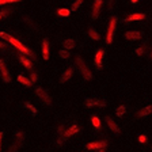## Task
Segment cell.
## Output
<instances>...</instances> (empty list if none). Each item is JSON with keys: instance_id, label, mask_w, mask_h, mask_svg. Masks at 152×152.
I'll return each mask as SVG.
<instances>
[{"instance_id": "cell-1", "label": "cell", "mask_w": 152, "mask_h": 152, "mask_svg": "<svg viewBox=\"0 0 152 152\" xmlns=\"http://www.w3.org/2000/svg\"><path fill=\"white\" fill-rule=\"evenodd\" d=\"M0 38H1L3 41H6V42H8V44H11L14 48H16V49L19 50V53L25 54V56H27V57H33V60L35 58L34 53H33V52L30 50L27 46H25V45H23L20 41H18L16 38H14L11 34H8V33H4V31H0Z\"/></svg>"}, {"instance_id": "cell-2", "label": "cell", "mask_w": 152, "mask_h": 152, "mask_svg": "<svg viewBox=\"0 0 152 152\" xmlns=\"http://www.w3.org/2000/svg\"><path fill=\"white\" fill-rule=\"evenodd\" d=\"M75 64L77 65V68H79L80 72H82L83 79H84V80H91V79H92V73H91V71H90L88 66L86 65V63L83 61L82 57H76Z\"/></svg>"}, {"instance_id": "cell-3", "label": "cell", "mask_w": 152, "mask_h": 152, "mask_svg": "<svg viewBox=\"0 0 152 152\" xmlns=\"http://www.w3.org/2000/svg\"><path fill=\"white\" fill-rule=\"evenodd\" d=\"M115 26H117V18H115V16H111L110 20H109L107 33H106V44H109V45L113 42L114 31H115Z\"/></svg>"}, {"instance_id": "cell-4", "label": "cell", "mask_w": 152, "mask_h": 152, "mask_svg": "<svg viewBox=\"0 0 152 152\" xmlns=\"http://www.w3.org/2000/svg\"><path fill=\"white\" fill-rule=\"evenodd\" d=\"M84 104L87 109H91L94 106H98V107H106V101H103L102 98H86L84 101Z\"/></svg>"}, {"instance_id": "cell-5", "label": "cell", "mask_w": 152, "mask_h": 152, "mask_svg": "<svg viewBox=\"0 0 152 152\" xmlns=\"http://www.w3.org/2000/svg\"><path fill=\"white\" fill-rule=\"evenodd\" d=\"M35 94L45 104H52V98L50 95L48 94L46 90H44V87H35Z\"/></svg>"}, {"instance_id": "cell-6", "label": "cell", "mask_w": 152, "mask_h": 152, "mask_svg": "<svg viewBox=\"0 0 152 152\" xmlns=\"http://www.w3.org/2000/svg\"><path fill=\"white\" fill-rule=\"evenodd\" d=\"M0 75H1V77H3V82L4 83H10V82H11V76H10L8 68H7L4 60H1V58H0Z\"/></svg>"}, {"instance_id": "cell-7", "label": "cell", "mask_w": 152, "mask_h": 152, "mask_svg": "<svg viewBox=\"0 0 152 152\" xmlns=\"http://www.w3.org/2000/svg\"><path fill=\"white\" fill-rule=\"evenodd\" d=\"M102 6H103V1H102V0H94L92 10H91V18L92 19H98L99 14H101Z\"/></svg>"}, {"instance_id": "cell-8", "label": "cell", "mask_w": 152, "mask_h": 152, "mask_svg": "<svg viewBox=\"0 0 152 152\" xmlns=\"http://www.w3.org/2000/svg\"><path fill=\"white\" fill-rule=\"evenodd\" d=\"M104 121H106V124H107L109 129H110L111 132L115 133V134H120V133H121V129H120V126H118V124L115 122L113 118H111V117H106V118H104Z\"/></svg>"}, {"instance_id": "cell-9", "label": "cell", "mask_w": 152, "mask_h": 152, "mask_svg": "<svg viewBox=\"0 0 152 152\" xmlns=\"http://www.w3.org/2000/svg\"><path fill=\"white\" fill-rule=\"evenodd\" d=\"M107 145V142L104 141V140H101V141H92V142H88L87 144V149L90 151H98L101 148H106Z\"/></svg>"}, {"instance_id": "cell-10", "label": "cell", "mask_w": 152, "mask_h": 152, "mask_svg": "<svg viewBox=\"0 0 152 152\" xmlns=\"http://www.w3.org/2000/svg\"><path fill=\"white\" fill-rule=\"evenodd\" d=\"M103 54H104V50L103 49H98L96 53H95V57H94V64L98 69H102V61H103Z\"/></svg>"}, {"instance_id": "cell-11", "label": "cell", "mask_w": 152, "mask_h": 152, "mask_svg": "<svg viewBox=\"0 0 152 152\" xmlns=\"http://www.w3.org/2000/svg\"><path fill=\"white\" fill-rule=\"evenodd\" d=\"M144 19H145V14L134 12V14H132V15L126 16V18L124 19V23H130V22H133V20H144Z\"/></svg>"}, {"instance_id": "cell-12", "label": "cell", "mask_w": 152, "mask_h": 152, "mask_svg": "<svg viewBox=\"0 0 152 152\" xmlns=\"http://www.w3.org/2000/svg\"><path fill=\"white\" fill-rule=\"evenodd\" d=\"M141 31H137V30H129L125 33V38L129 41H139V39H141Z\"/></svg>"}, {"instance_id": "cell-13", "label": "cell", "mask_w": 152, "mask_h": 152, "mask_svg": "<svg viewBox=\"0 0 152 152\" xmlns=\"http://www.w3.org/2000/svg\"><path fill=\"white\" fill-rule=\"evenodd\" d=\"M18 60L22 63V65L25 66L26 69H28V71L33 69V64H31V61H30V58H28L27 56H25V54H22V53H19L18 54Z\"/></svg>"}, {"instance_id": "cell-14", "label": "cell", "mask_w": 152, "mask_h": 152, "mask_svg": "<svg viewBox=\"0 0 152 152\" xmlns=\"http://www.w3.org/2000/svg\"><path fill=\"white\" fill-rule=\"evenodd\" d=\"M80 132V128L77 126V125H72L71 128H68V129H65V132H64V140L65 139H68V137H71V136H73L75 133H79Z\"/></svg>"}, {"instance_id": "cell-15", "label": "cell", "mask_w": 152, "mask_h": 152, "mask_svg": "<svg viewBox=\"0 0 152 152\" xmlns=\"http://www.w3.org/2000/svg\"><path fill=\"white\" fill-rule=\"evenodd\" d=\"M15 144L19 148L25 144V133H23L22 130H18V132L15 133Z\"/></svg>"}, {"instance_id": "cell-16", "label": "cell", "mask_w": 152, "mask_h": 152, "mask_svg": "<svg viewBox=\"0 0 152 152\" xmlns=\"http://www.w3.org/2000/svg\"><path fill=\"white\" fill-rule=\"evenodd\" d=\"M42 57H44V60H49V57H50V54H49V42H48V39H44L42 41Z\"/></svg>"}, {"instance_id": "cell-17", "label": "cell", "mask_w": 152, "mask_h": 152, "mask_svg": "<svg viewBox=\"0 0 152 152\" xmlns=\"http://www.w3.org/2000/svg\"><path fill=\"white\" fill-rule=\"evenodd\" d=\"M152 113V104H148V106H145V107L140 109L139 111H137V117H148L149 114Z\"/></svg>"}, {"instance_id": "cell-18", "label": "cell", "mask_w": 152, "mask_h": 152, "mask_svg": "<svg viewBox=\"0 0 152 152\" xmlns=\"http://www.w3.org/2000/svg\"><path fill=\"white\" fill-rule=\"evenodd\" d=\"M63 46L66 50H71V49H75L76 48V41L72 38H68V39H64L63 41Z\"/></svg>"}, {"instance_id": "cell-19", "label": "cell", "mask_w": 152, "mask_h": 152, "mask_svg": "<svg viewBox=\"0 0 152 152\" xmlns=\"http://www.w3.org/2000/svg\"><path fill=\"white\" fill-rule=\"evenodd\" d=\"M72 75H73V68H68V69L65 71V72L61 75V77H60V82L61 83H65V82H68V80L72 77Z\"/></svg>"}, {"instance_id": "cell-20", "label": "cell", "mask_w": 152, "mask_h": 152, "mask_svg": "<svg viewBox=\"0 0 152 152\" xmlns=\"http://www.w3.org/2000/svg\"><path fill=\"white\" fill-rule=\"evenodd\" d=\"M91 124H92V126L95 128V129H101L102 128V122H101V120H99V117L98 115H91Z\"/></svg>"}, {"instance_id": "cell-21", "label": "cell", "mask_w": 152, "mask_h": 152, "mask_svg": "<svg viewBox=\"0 0 152 152\" xmlns=\"http://www.w3.org/2000/svg\"><path fill=\"white\" fill-rule=\"evenodd\" d=\"M16 79H18V82H19V83H22V84L25 86V87H30V86L33 84V83L30 82V79H27V77H26L25 75H18V77H16Z\"/></svg>"}, {"instance_id": "cell-22", "label": "cell", "mask_w": 152, "mask_h": 152, "mask_svg": "<svg viewBox=\"0 0 152 152\" xmlns=\"http://www.w3.org/2000/svg\"><path fill=\"white\" fill-rule=\"evenodd\" d=\"M88 35H90V38H91V39H94V41H99V39H101V35H99V33L96 31L95 28H92V27L88 28Z\"/></svg>"}, {"instance_id": "cell-23", "label": "cell", "mask_w": 152, "mask_h": 152, "mask_svg": "<svg viewBox=\"0 0 152 152\" xmlns=\"http://www.w3.org/2000/svg\"><path fill=\"white\" fill-rule=\"evenodd\" d=\"M125 113H126V106H125V104L118 106L117 110H115V115H117V117H124V115H125Z\"/></svg>"}, {"instance_id": "cell-24", "label": "cell", "mask_w": 152, "mask_h": 152, "mask_svg": "<svg viewBox=\"0 0 152 152\" xmlns=\"http://www.w3.org/2000/svg\"><path fill=\"white\" fill-rule=\"evenodd\" d=\"M58 56H60V58H63V60H68L71 57V53H69V50H66V49H61V50L58 52Z\"/></svg>"}, {"instance_id": "cell-25", "label": "cell", "mask_w": 152, "mask_h": 152, "mask_svg": "<svg viewBox=\"0 0 152 152\" xmlns=\"http://www.w3.org/2000/svg\"><path fill=\"white\" fill-rule=\"evenodd\" d=\"M57 15H58V16H69L71 15V10H68V8H58V10H57Z\"/></svg>"}, {"instance_id": "cell-26", "label": "cell", "mask_w": 152, "mask_h": 152, "mask_svg": "<svg viewBox=\"0 0 152 152\" xmlns=\"http://www.w3.org/2000/svg\"><path fill=\"white\" fill-rule=\"evenodd\" d=\"M25 107L28 109V111H30V113H33V115H35V114L38 113V110L34 107V106H33L31 103H30V102H25Z\"/></svg>"}, {"instance_id": "cell-27", "label": "cell", "mask_w": 152, "mask_h": 152, "mask_svg": "<svg viewBox=\"0 0 152 152\" xmlns=\"http://www.w3.org/2000/svg\"><path fill=\"white\" fill-rule=\"evenodd\" d=\"M83 1H84V0H75V3L72 4V8H71V11H76L77 8H80V6L83 4Z\"/></svg>"}, {"instance_id": "cell-28", "label": "cell", "mask_w": 152, "mask_h": 152, "mask_svg": "<svg viewBox=\"0 0 152 152\" xmlns=\"http://www.w3.org/2000/svg\"><path fill=\"white\" fill-rule=\"evenodd\" d=\"M23 20H26V25H28V27L35 28V30H37V26L34 25V22H33V20H31V19H30V18H27V16H25V18H23Z\"/></svg>"}, {"instance_id": "cell-29", "label": "cell", "mask_w": 152, "mask_h": 152, "mask_svg": "<svg viewBox=\"0 0 152 152\" xmlns=\"http://www.w3.org/2000/svg\"><path fill=\"white\" fill-rule=\"evenodd\" d=\"M20 0H0V6H4V4H12V3H18Z\"/></svg>"}, {"instance_id": "cell-30", "label": "cell", "mask_w": 152, "mask_h": 152, "mask_svg": "<svg viewBox=\"0 0 152 152\" xmlns=\"http://www.w3.org/2000/svg\"><path fill=\"white\" fill-rule=\"evenodd\" d=\"M64 132H65V128H64V125H60V126L57 128V134H58V137H63L64 136Z\"/></svg>"}, {"instance_id": "cell-31", "label": "cell", "mask_w": 152, "mask_h": 152, "mask_svg": "<svg viewBox=\"0 0 152 152\" xmlns=\"http://www.w3.org/2000/svg\"><path fill=\"white\" fill-rule=\"evenodd\" d=\"M37 80H38V73L37 72H31V73H30V82L35 83Z\"/></svg>"}, {"instance_id": "cell-32", "label": "cell", "mask_w": 152, "mask_h": 152, "mask_svg": "<svg viewBox=\"0 0 152 152\" xmlns=\"http://www.w3.org/2000/svg\"><path fill=\"white\" fill-rule=\"evenodd\" d=\"M18 149H19V147L16 144H12V145L7 149V152H18Z\"/></svg>"}, {"instance_id": "cell-33", "label": "cell", "mask_w": 152, "mask_h": 152, "mask_svg": "<svg viewBox=\"0 0 152 152\" xmlns=\"http://www.w3.org/2000/svg\"><path fill=\"white\" fill-rule=\"evenodd\" d=\"M12 12H14V10H3V11H1V15H3V18H4V16L11 15Z\"/></svg>"}, {"instance_id": "cell-34", "label": "cell", "mask_w": 152, "mask_h": 152, "mask_svg": "<svg viewBox=\"0 0 152 152\" xmlns=\"http://www.w3.org/2000/svg\"><path fill=\"white\" fill-rule=\"evenodd\" d=\"M139 141L141 142V144H145V142H147V136H145V134H140V136H139Z\"/></svg>"}, {"instance_id": "cell-35", "label": "cell", "mask_w": 152, "mask_h": 152, "mask_svg": "<svg viewBox=\"0 0 152 152\" xmlns=\"http://www.w3.org/2000/svg\"><path fill=\"white\" fill-rule=\"evenodd\" d=\"M134 52H136L137 56H142V54H144V48H137Z\"/></svg>"}, {"instance_id": "cell-36", "label": "cell", "mask_w": 152, "mask_h": 152, "mask_svg": "<svg viewBox=\"0 0 152 152\" xmlns=\"http://www.w3.org/2000/svg\"><path fill=\"white\" fill-rule=\"evenodd\" d=\"M63 142H64V137H58V139L56 140V145L57 147H61V145H63Z\"/></svg>"}, {"instance_id": "cell-37", "label": "cell", "mask_w": 152, "mask_h": 152, "mask_svg": "<svg viewBox=\"0 0 152 152\" xmlns=\"http://www.w3.org/2000/svg\"><path fill=\"white\" fill-rule=\"evenodd\" d=\"M7 46H8V45H7L6 42L0 41V50H6V49H7Z\"/></svg>"}, {"instance_id": "cell-38", "label": "cell", "mask_w": 152, "mask_h": 152, "mask_svg": "<svg viewBox=\"0 0 152 152\" xmlns=\"http://www.w3.org/2000/svg\"><path fill=\"white\" fill-rule=\"evenodd\" d=\"M1 140H3V132H0V152H1Z\"/></svg>"}, {"instance_id": "cell-39", "label": "cell", "mask_w": 152, "mask_h": 152, "mask_svg": "<svg viewBox=\"0 0 152 152\" xmlns=\"http://www.w3.org/2000/svg\"><path fill=\"white\" fill-rule=\"evenodd\" d=\"M96 152H106V148H101V149H98Z\"/></svg>"}, {"instance_id": "cell-40", "label": "cell", "mask_w": 152, "mask_h": 152, "mask_svg": "<svg viewBox=\"0 0 152 152\" xmlns=\"http://www.w3.org/2000/svg\"><path fill=\"white\" fill-rule=\"evenodd\" d=\"M130 1H132V3H133V4H136V3H137V1H139V0H130Z\"/></svg>"}, {"instance_id": "cell-41", "label": "cell", "mask_w": 152, "mask_h": 152, "mask_svg": "<svg viewBox=\"0 0 152 152\" xmlns=\"http://www.w3.org/2000/svg\"><path fill=\"white\" fill-rule=\"evenodd\" d=\"M1 18H3V15H1V12H0V19H1Z\"/></svg>"}, {"instance_id": "cell-42", "label": "cell", "mask_w": 152, "mask_h": 152, "mask_svg": "<svg viewBox=\"0 0 152 152\" xmlns=\"http://www.w3.org/2000/svg\"><path fill=\"white\" fill-rule=\"evenodd\" d=\"M151 149H152V145H151Z\"/></svg>"}, {"instance_id": "cell-43", "label": "cell", "mask_w": 152, "mask_h": 152, "mask_svg": "<svg viewBox=\"0 0 152 152\" xmlns=\"http://www.w3.org/2000/svg\"><path fill=\"white\" fill-rule=\"evenodd\" d=\"M151 57H152V53H151Z\"/></svg>"}]
</instances>
